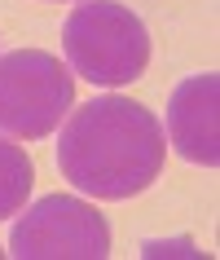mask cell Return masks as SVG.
Wrapping results in <instances>:
<instances>
[{
    "label": "cell",
    "mask_w": 220,
    "mask_h": 260,
    "mask_svg": "<svg viewBox=\"0 0 220 260\" xmlns=\"http://www.w3.org/2000/svg\"><path fill=\"white\" fill-rule=\"evenodd\" d=\"M70 71L88 84L115 88V84H132L150 62V36L128 5L119 0H88L75 5L62 27Z\"/></svg>",
    "instance_id": "obj_2"
},
{
    "label": "cell",
    "mask_w": 220,
    "mask_h": 260,
    "mask_svg": "<svg viewBox=\"0 0 220 260\" xmlns=\"http://www.w3.org/2000/svg\"><path fill=\"white\" fill-rule=\"evenodd\" d=\"M70 97H75L70 71L53 53L14 49L0 57V133L27 141L53 133Z\"/></svg>",
    "instance_id": "obj_3"
},
{
    "label": "cell",
    "mask_w": 220,
    "mask_h": 260,
    "mask_svg": "<svg viewBox=\"0 0 220 260\" xmlns=\"http://www.w3.org/2000/svg\"><path fill=\"white\" fill-rule=\"evenodd\" d=\"M35 185V168H31L27 150L22 146H9L0 141V220L18 216L27 207V194Z\"/></svg>",
    "instance_id": "obj_6"
},
{
    "label": "cell",
    "mask_w": 220,
    "mask_h": 260,
    "mask_svg": "<svg viewBox=\"0 0 220 260\" xmlns=\"http://www.w3.org/2000/svg\"><path fill=\"white\" fill-rule=\"evenodd\" d=\"M216 97L220 80L207 75H190L185 84H176V93L167 102V137L180 150V159L203 168L220 164V128H216Z\"/></svg>",
    "instance_id": "obj_5"
},
{
    "label": "cell",
    "mask_w": 220,
    "mask_h": 260,
    "mask_svg": "<svg viewBox=\"0 0 220 260\" xmlns=\"http://www.w3.org/2000/svg\"><path fill=\"white\" fill-rule=\"evenodd\" d=\"M9 251L18 260H101L110 251V230L97 216V207L66 194H49L27 207V216H18Z\"/></svg>",
    "instance_id": "obj_4"
},
{
    "label": "cell",
    "mask_w": 220,
    "mask_h": 260,
    "mask_svg": "<svg viewBox=\"0 0 220 260\" xmlns=\"http://www.w3.org/2000/svg\"><path fill=\"white\" fill-rule=\"evenodd\" d=\"M163 123L132 97H93L62 128L57 168L93 199H132L163 168Z\"/></svg>",
    "instance_id": "obj_1"
}]
</instances>
